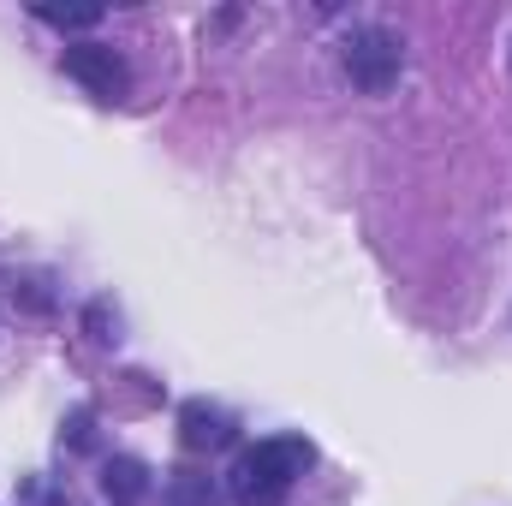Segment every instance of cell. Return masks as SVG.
I'll use <instances>...</instances> for the list:
<instances>
[{"mask_svg":"<svg viewBox=\"0 0 512 506\" xmlns=\"http://www.w3.org/2000/svg\"><path fill=\"white\" fill-rule=\"evenodd\" d=\"M310 459H316V453H310L304 435H268V441H256V447H245V453L233 459L227 489H233L239 506H286L292 483L310 471Z\"/></svg>","mask_w":512,"mask_h":506,"instance_id":"6da1fadb","label":"cell"},{"mask_svg":"<svg viewBox=\"0 0 512 506\" xmlns=\"http://www.w3.org/2000/svg\"><path fill=\"white\" fill-rule=\"evenodd\" d=\"M346 78L364 90V96H387L393 84H399V66H405V48H399V36L387 30V24H364V30H352L346 36Z\"/></svg>","mask_w":512,"mask_h":506,"instance_id":"7a4b0ae2","label":"cell"},{"mask_svg":"<svg viewBox=\"0 0 512 506\" xmlns=\"http://www.w3.org/2000/svg\"><path fill=\"white\" fill-rule=\"evenodd\" d=\"M60 66H66V78H78V84H84L96 102H120V96L131 90L126 60H120L108 42H66Z\"/></svg>","mask_w":512,"mask_h":506,"instance_id":"3957f363","label":"cell"},{"mask_svg":"<svg viewBox=\"0 0 512 506\" xmlns=\"http://www.w3.org/2000/svg\"><path fill=\"white\" fill-rule=\"evenodd\" d=\"M179 441H185L191 453H215V447H227V441H233V417H227V411H215L209 399H191V405L179 411Z\"/></svg>","mask_w":512,"mask_h":506,"instance_id":"277c9868","label":"cell"},{"mask_svg":"<svg viewBox=\"0 0 512 506\" xmlns=\"http://www.w3.org/2000/svg\"><path fill=\"white\" fill-rule=\"evenodd\" d=\"M143 495H149V471L137 465V459H108L102 465V501L108 506H143Z\"/></svg>","mask_w":512,"mask_h":506,"instance_id":"5b68a950","label":"cell"},{"mask_svg":"<svg viewBox=\"0 0 512 506\" xmlns=\"http://www.w3.org/2000/svg\"><path fill=\"white\" fill-rule=\"evenodd\" d=\"M161 501L167 506H221V495H215V477H203V471H173Z\"/></svg>","mask_w":512,"mask_h":506,"instance_id":"8992f818","label":"cell"},{"mask_svg":"<svg viewBox=\"0 0 512 506\" xmlns=\"http://www.w3.org/2000/svg\"><path fill=\"white\" fill-rule=\"evenodd\" d=\"M36 18L54 30H90V24H102V6H36Z\"/></svg>","mask_w":512,"mask_h":506,"instance_id":"52a82bcc","label":"cell"}]
</instances>
